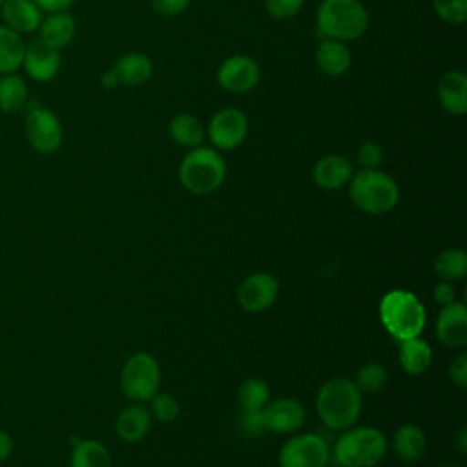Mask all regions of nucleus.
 I'll return each mask as SVG.
<instances>
[{"instance_id":"obj_1","label":"nucleus","mask_w":467,"mask_h":467,"mask_svg":"<svg viewBox=\"0 0 467 467\" xmlns=\"http://www.w3.org/2000/svg\"><path fill=\"white\" fill-rule=\"evenodd\" d=\"M361 392L348 378L325 381L316 396V410L321 423L330 431L352 427L361 414Z\"/></svg>"},{"instance_id":"obj_2","label":"nucleus","mask_w":467,"mask_h":467,"mask_svg":"<svg viewBox=\"0 0 467 467\" xmlns=\"http://www.w3.org/2000/svg\"><path fill=\"white\" fill-rule=\"evenodd\" d=\"M368 29V11L359 0H321L316 9L319 38L356 40Z\"/></svg>"},{"instance_id":"obj_3","label":"nucleus","mask_w":467,"mask_h":467,"mask_svg":"<svg viewBox=\"0 0 467 467\" xmlns=\"http://www.w3.org/2000/svg\"><path fill=\"white\" fill-rule=\"evenodd\" d=\"M387 447V438L379 429L348 427L330 449V462L337 467H374L383 460Z\"/></svg>"},{"instance_id":"obj_4","label":"nucleus","mask_w":467,"mask_h":467,"mask_svg":"<svg viewBox=\"0 0 467 467\" xmlns=\"http://www.w3.org/2000/svg\"><path fill=\"white\" fill-rule=\"evenodd\" d=\"M379 321L398 341L416 337L427 323L423 303L409 290H390L379 301Z\"/></svg>"},{"instance_id":"obj_5","label":"nucleus","mask_w":467,"mask_h":467,"mask_svg":"<svg viewBox=\"0 0 467 467\" xmlns=\"http://www.w3.org/2000/svg\"><path fill=\"white\" fill-rule=\"evenodd\" d=\"M226 179V162L212 146L188 150L179 164V181L193 195H208L221 188Z\"/></svg>"},{"instance_id":"obj_6","label":"nucleus","mask_w":467,"mask_h":467,"mask_svg":"<svg viewBox=\"0 0 467 467\" xmlns=\"http://www.w3.org/2000/svg\"><path fill=\"white\" fill-rule=\"evenodd\" d=\"M348 197L365 213L381 215L390 212L400 201L398 182L385 171L359 170L348 181Z\"/></svg>"},{"instance_id":"obj_7","label":"nucleus","mask_w":467,"mask_h":467,"mask_svg":"<svg viewBox=\"0 0 467 467\" xmlns=\"http://www.w3.org/2000/svg\"><path fill=\"white\" fill-rule=\"evenodd\" d=\"M161 387V367L148 352H137L126 359L120 370V389L131 401H150Z\"/></svg>"},{"instance_id":"obj_8","label":"nucleus","mask_w":467,"mask_h":467,"mask_svg":"<svg viewBox=\"0 0 467 467\" xmlns=\"http://www.w3.org/2000/svg\"><path fill=\"white\" fill-rule=\"evenodd\" d=\"M24 133L29 146L42 153H55L64 140V128L55 111L44 106H33L24 119Z\"/></svg>"},{"instance_id":"obj_9","label":"nucleus","mask_w":467,"mask_h":467,"mask_svg":"<svg viewBox=\"0 0 467 467\" xmlns=\"http://www.w3.org/2000/svg\"><path fill=\"white\" fill-rule=\"evenodd\" d=\"M279 467H327L330 463V445L314 432L296 434L279 451Z\"/></svg>"},{"instance_id":"obj_10","label":"nucleus","mask_w":467,"mask_h":467,"mask_svg":"<svg viewBox=\"0 0 467 467\" xmlns=\"http://www.w3.org/2000/svg\"><path fill=\"white\" fill-rule=\"evenodd\" d=\"M206 137L217 151H232L248 137V117L239 108H223L208 122Z\"/></svg>"},{"instance_id":"obj_11","label":"nucleus","mask_w":467,"mask_h":467,"mask_svg":"<svg viewBox=\"0 0 467 467\" xmlns=\"http://www.w3.org/2000/svg\"><path fill=\"white\" fill-rule=\"evenodd\" d=\"M261 78V67L250 55H232L221 62L217 67L219 86L234 95H243L252 91Z\"/></svg>"},{"instance_id":"obj_12","label":"nucleus","mask_w":467,"mask_h":467,"mask_svg":"<svg viewBox=\"0 0 467 467\" xmlns=\"http://www.w3.org/2000/svg\"><path fill=\"white\" fill-rule=\"evenodd\" d=\"M279 294V281L268 272H255L244 277L237 288V301L246 312H263L274 305Z\"/></svg>"},{"instance_id":"obj_13","label":"nucleus","mask_w":467,"mask_h":467,"mask_svg":"<svg viewBox=\"0 0 467 467\" xmlns=\"http://www.w3.org/2000/svg\"><path fill=\"white\" fill-rule=\"evenodd\" d=\"M261 416H263L265 431H270L275 434H294L305 425L306 410L303 403L294 398H279V400H270L263 407Z\"/></svg>"},{"instance_id":"obj_14","label":"nucleus","mask_w":467,"mask_h":467,"mask_svg":"<svg viewBox=\"0 0 467 467\" xmlns=\"http://www.w3.org/2000/svg\"><path fill=\"white\" fill-rule=\"evenodd\" d=\"M60 64H62L60 51L47 46L40 38L26 44L22 67L31 80H35V82L53 80L58 75Z\"/></svg>"},{"instance_id":"obj_15","label":"nucleus","mask_w":467,"mask_h":467,"mask_svg":"<svg viewBox=\"0 0 467 467\" xmlns=\"http://www.w3.org/2000/svg\"><path fill=\"white\" fill-rule=\"evenodd\" d=\"M436 337L449 348L467 345V306L462 301L441 306L436 319Z\"/></svg>"},{"instance_id":"obj_16","label":"nucleus","mask_w":467,"mask_h":467,"mask_svg":"<svg viewBox=\"0 0 467 467\" xmlns=\"http://www.w3.org/2000/svg\"><path fill=\"white\" fill-rule=\"evenodd\" d=\"M436 95L441 109L452 117H462L467 111V77L462 69L445 71L436 86Z\"/></svg>"},{"instance_id":"obj_17","label":"nucleus","mask_w":467,"mask_h":467,"mask_svg":"<svg viewBox=\"0 0 467 467\" xmlns=\"http://www.w3.org/2000/svg\"><path fill=\"white\" fill-rule=\"evenodd\" d=\"M352 175V162L339 153H328L317 159L312 168V179L323 190H339L348 184Z\"/></svg>"},{"instance_id":"obj_18","label":"nucleus","mask_w":467,"mask_h":467,"mask_svg":"<svg viewBox=\"0 0 467 467\" xmlns=\"http://www.w3.org/2000/svg\"><path fill=\"white\" fill-rule=\"evenodd\" d=\"M0 18L9 29L26 35L38 29L44 11L33 0H4L0 5Z\"/></svg>"},{"instance_id":"obj_19","label":"nucleus","mask_w":467,"mask_h":467,"mask_svg":"<svg viewBox=\"0 0 467 467\" xmlns=\"http://www.w3.org/2000/svg\"><path fill=\"white\" fill-rule=\"evenodd\" d=\"M38 33H40L38 38L42 42L62 51L64 47H67L73 42V38L77 35V22H75L73 15H69L67 11L47 13L38 26Z\"/></svg>"},{"instance_id":"obj_20","label":"nucleus","mask_w":467,"mask_h":467,"mask_svg":"<svg viewBox=\"0 0 467 467\" xmlns=\"http://www.w3.org/2000/svg\"><path fill=\"white\" fill-rule=\"evenodd\" d=\"M316 66L328 77H341L348 71L352 64V53L345 42L321 38L316 53H314Z\"/></svg>"},{"instance_id":"obj_21","label":"nucleus","mask_w":467,"mask_h":467,"mask_svg":"<svg viewBox=\"0 0 467 467\" xmlns=\"http://www.w3.org/2000/svg\"><path fill=\"white\" fill-rule=\"evenodd\" d=\"M113 75L117 77L119 84L124 86H140L150 80L153 73V64L146 53L131 51L124 53L117 58V62L111 67Z\"/></svg>"},{"instance_id":"obj_22","label":"nucleus","mask_w":467,"mask_h":467,"mask_svg":"<svg viewBox=\"0 0 467 467\" xmlns=\"http://www.w3.org/2000/svg\"><path fill=\"white\" fill-rule=\"evenodd\" d=\"M151 414L140 403L128 405L115 421V432L124 441H139L142 440L151 427Z\"/></svg>"},{"instance_id":"obj_23","label":"nucleus","mask_w":467,"mask_h":467,"mask_svg":"<svg viewBox=\"0 0 467 467\" xmlns=\"http://www.w3.org/2000/svg\"><path fill=\"white\" fill-rule=\"evenodd\" d=\"M398 358L401 368L410 376L425 374L432 363V348L420 336L400 341Z\"/></svg>"},{"instance_id":"obj_24","label":"nucleus","mask_w":467,"mask_h":467,"mask_svg":"<svg viewBox=\"0 0 467 467\" xmlns=\"http://www.w3.org/2000/svg\"><path fill=\"white\" fill-rule=\"evenodd\" d=\"M394 451L398 458L405 463H416L423 458L427 451L425 432L414 423H403L394 432Z\"/></svg>"},{"instance_id":"obj_25","label":"nucleus","mask_w":467,"mask_h":467,"mask_svg":"<svg viewBox=\"0 0 467 467\" xmlns=\"http://www.w3.org/2000/svg\"><path fill=\"white\" fill-rule=\"evenodd\" d=\"M168 135L175 144L192 150L204 142L206 128L195 115L177 113L168 124Z\"/></svg>"},{"instance_id":"obj_26","label":"nucleus","mask_w":467,"mask_h":467,"mask_svg":"<svg viewBox=\"0 0 467 467\" xmlns=\"http://www.w3.org/2000/svg\"><path fill=\"white\" fill-rule=\"evenodd\" d=\"M26 53L24 36L0 24V75L16 73L22 67Z\"/></svg>"},{"instance_id":"obj_27","label":"nucleus","mask_w":467,"mask_h":467,"mask_svg":"<svg viewBox=\"0 0 467 467\" xmlns=\"http://www.w3.org/2000/svg\"><path fill=\"white\" fill-rule=\"evenodd\" d=\"M27 99V84L18 73L0 75V111L16 113L26 108Z\"/></svg>"},{"instance_id":"obj_28","label":"nucleus","mask_w":467,"mask_h":467,"mask_svg":"<svg viewBox=\"0 0 467 467\" xmlns=\"http://www.w3.org/2000/svg\"><path fill=\"white\" fill-rule=\"evenodd\" d=\"M434 274L441 281H462L467 275V254L462 248H445L434 259Z\"/></svg>"},{"instance_id":"obj_29","label":"nucleus","mask_w":467,"mask_h":467,"mask_svg":"<svg viewBox=\"0 0 467 467\" xmlns=\"http://www.w3.org/2000/svg\"><path fill=\"white\" fill-rule=\"evenodd\" d=\"M71 467H111V458L100 441L80 440L73 447Z\"/></svg>"},{"instance_id":"obj_30","label":"nucleus","mask_w":467,"mask_h":467,"mask_svg":"<svg viewBox=\"0 0 467 467\" xmlns=\"http://www.w3.org/2000/svg\"><path fill=\"white\" fill-rule=\"evenodd\" d=\"M239 401L241 410H263V407L270 401L268 383L261 378H246L239 385Z\"/></svg>"},{"instance_id":"obj_31","label":"nucleus","mask_w":467,"mask_h":467,"mask_svg":"<svg viewBox=\"0 0 467 467\" xmlns=\"http://www.w3.org/2000/svg\"><path fill=\"white\" fill-rule=\"evenodd\" d=\"M387 379H389L387 368L381 363L370 361V363H365L363 367H359L354 383L361 394L363 392L374 394V392H379L387 385Z\"/></svg>"},{"instance_id":"obj_32","label":"nucleus","mask_w":467,"mask_h":467,"mask_svg":"<svg viewBox=\"0 0 467 467\" xmlns=\"http://www.w3.org/2000/svg\"><path fill=\"white\" fill-rule=\"evenodd\" d=\"M150 414L161 423H170L179 416V401L168 392H157L150 400Z\"/></svg>"},{"instance_id":"obj_33","label":"nucleus","mask_w":467,"mask_h":467,"mask_svg":"<svg viewBox=\"0 0 467 467\" xmlns=\"http://www.w3.org/2000/svg\"><path fill=\"white\" fill-rule=\"evenodd\" d=\"M432 9L443 22L460 26L467 20V0H432Z\"/></svg>"},{"instance_id":"obj_34","label":"nucleus","mask_w":467,"mask_h":467,"mask_svg":"<svg viewBox=\"0 0 467 467\" xmlns=\"http://www.w3.org/2000/svg\"><path fill=\"white\" fill-rule=\"evenodd\" d=\"M356 162L359 170H378L383 162V150L379 148V144L365 140L356 151Z\"/></svg>"},{"instance_id":"obj_35","label":"nucleus","mask_w":467,"mask_h":467,"mask_svg":"<svg viewBox=\"0 0 467 467\" xmlns=\"http://www.w3.org/2000/svg\"><path fill=\"white\" fill-rule=\"evenodd\" d=\"M303 4L305 0H265L268 15L277 20H288L296 16L301 11Z\"/></svg>"},{"instance_id":"obj_36","label":"nucleus","mask_w":467,"mask_h":467,"mask_svg":"<svg viewBox=\"0 0 467 467\" xmlns=\"http://www.w3.org/2000/svg\"><path fill=\"white\" fill-rule=\"evenodd\" d=\"M239 429L244 436H259L261 432H265L261 410H241Z\"/></svg>"},{"instance_id":"obj_37","label":"nucleus","mask_w":467,"mask_h":467,"mask_svg":"<svg viewBox=\"0 0 467 467\" xmlns=\"http://www.w3.org/2000/svg\"><path fill=\"white\" fill-rule=\"evenodd\" d=\"M190 2L192 0H150L153 11L166 18L182 15L190 7Z\"/></svg>"},{"instance_id":"obj_38","label":"nucleus","mask_w":467,"mask_h":467,"mask_svg":"<svg viewBox=\"0 0 467 467\" xmlns=\"http://www.w3.org/2000/svg\"><path fill=\"white\" fill-rule=\"evenodd\" d=\"M449 378L451 381L460 387V389H465L467 387V354L462 352L458 354L451 365H449Z\"/></svg>"},{"instance_id":"obj_39","label":"nucleus","mask_w":467,"mask_h":467,"mask_svg":"<svg viewBox=\"0 0 467 467\" xmlns=\"http://www.w3.org/2000/svg\"><path fill=\"white\" fill-rule=\"evenodd\" d=\"M432 297H434V301H436V303H440L441 306H445V305H449V303L456 301V290H454L452 283H449V281H441V283H438V285L434 286V290H432Z\"/></svg>"},{"instance_id":"obj_40","label":"nucleus","mask_w":467,"mask_h":467,"mask_svg":"<svg viewBox=\"0 0 467 467\" xmlns=\"http://www.w3.org/2000/svg\"><path fill=\"white\" fill-rule=\"evenodd\" d=\"M44 13H57L67 11L77 0H33Z\"/></svg>"},{"instance_id":"obj_41","label":"nucleus","mask_w":467,"mask_h":467,"mask_svg":"<svg viewBox=\"0 0 467 467\" xmlns=\"http://www.w3.org/2000/svg\"><path fill=\"white\" fill-rule=\"evenodd\" d=\"M13 449V441L5 431H0V462H4Z\"/></svg>"},{"instance_id":"obj_42","label":"nucleus","mask_w":467,"mask_h":467,"mask_svg":"<svg viewBox=\"0 0 467 467\" xmlns=\"http://www.w3.org/2000/svg\"><path fill=\"white\" fill-rule=\"evenodd\" d=\"M100 84H102V88H106V89H113V88H117V77L113 75V71L111 69H108L106 73H102V77H100Z\"/></svg>"},{"instance_id":"obj_43","label":"nucleus","mask_w":467,"mask_h":467,"mask_svg":"<svg viewBox=\"0 0 467 467\" xmlns=\"http://www.w3.org/2000/svg\"><path fill=\"white\" fill-rule=\"evenodd\" d=\"M456 443H458V451L462 454L467 452V429L465 427H460L458 434H456Z\"/></svg>"},{"instance_id":"obj_44","label":"nucleus","mask_w":467,"mask_h":467,"mask_svg":"<svg viewBox=\"0 0 467 467\" xmlns=\"http://www.w3.org/2000/svg\"><path fill=\"white\" fill-rule=\"evenodd\" d=\"M441 467H458V465H441Z\"/></svg>"},{"instance_id":"obj_45","label":"nucleus","mask_w":467,"mask_h":467,"mask_svg":"<svg viewBox=\"0 0 467 467\" xmlns=\"http://www.w3.org/2000/svg\"><path fill=\"white\" fill-rule=\"evenodd\" d=\"M2 4H4V0H0V5H2Z\"/></svg>"}]
</instances>
